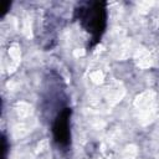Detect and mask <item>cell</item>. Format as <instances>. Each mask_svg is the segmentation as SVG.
Here are the masks:
<instances>
[{"instance_id": "obj_1", "label": "cell", "mask_w": 159, "mask_h": 159, "mask_svg": "<svg viewBox=\"0 0 159 159\" xmlns=\"http://www.w3.org/2000/svg\"><path fill=\"white\" fill-rule=\"evenodd\" d=\"M81 25L89 32L93 42H98L107 24V11L104 2H91L77 10Z\"/></svg>"}, {"instance_id": "obj_3", "label": "cell", "mask_w": 159, "mask_h": 159, "mask_svg": "<svg viewBox=\"0 0 159 159\" xmlns=\"http://www.w3.org/2000/svg\"><path fill=\"white\" fill-rule=\"evenodd\" d=\"M6 152H7V144H6V138L2 134L1 137V158L5 159L6 158Z\"/></svg>"}, {"instance_id": "obj_2", "label": "cell", "mask_w": 159, "mask_h": 159, "mask_svg": "<svg viewBox=\"0 0 159 159\" xmlns=\"http://www.w3.org/2000/svg\"><path fill=\"white\" fill-rule=\"evenodd\" d=\"M72 109L63 108L56 116L53 124H52V133L53 139L58 147L66 148L71 142V129H70V120H71Z\"/></svg>"}]
</instances>
